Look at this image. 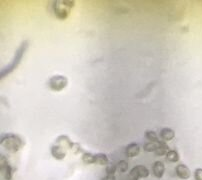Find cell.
Masks as SVG:
<instances>
[{"mask_svg":"<svg viewBox=\"0 0 202 180\" xmlns=\"http://www.w3.org/2000/svg\"><path fill=\"white\" fill-rule=\"evenodd\" d=\"M160 136L163 140L170 141L175 137V132L170 128H162L161 131H160Z\"/></svg>","mask_w":202,"mask_h":180,"instance_id":"8fae6325","label":"cell"},{"mask_svg":"<svg viewBox=\"0 0 202 180\" xmlns=\"http://www.w3.org/2000/svg\"><path fill=\"white\" fill-rule=\"evenodd\" d=\"M73 143L74 142H72V141L69 139V137L66 136V135H60L56 139V144L61 147H63L64 149H71Z\"/></svg>","mask_w":202,"mask_h":180,"instance_id":"30bf717a","label":"cell"},{"mask_svg":"<svg viewBox=\"0 0 202 180\" xmlns=\"http://www.w3.org/2000/svg\"><path fill=\"white\" fill-rule=\"evenodd\" d=\"M145 137L150 141V142H159L158 135L156 134L155 131H152V130L146 131V132H145Z\"/></svg>","mask_w":202,"mask_h":180,"instance_id":"2e32d148","label":"cell"},{"mask_svg":"<svg viewBox=\"0 0 202 180\" xmlns=\"http://www.w3.org/2000/svg\"><path fill=\"white\" fill-rule=\"evenodd\" d=\"M194 179L202 180V168H197L194 171Z\"/></svg>","mask_w":202,"mask_h":180,"instance_id":"603a6c76","label":"cell"},{"mask_svg":"<svg viewBox=\"0 0 202 180\" xmlns=\"http://www.w3.org/2000/svg\"><path fill=\"white\" fill-rule=\"evenodd\" d=\"M136 167H137L140 178H146L149 176V170L145 167L144 165H137Z\"/></svg>","mask_w":202,"mask_h":180,"instance_id":"ac0fdd59","label":"cell"},{"mask_svg":"<svg viewBox=\"0 0 202 180\" xmlns=\"http://www.w3.org/2000/svg\"><path fill=\"white\" fill-rule=\"evenodd\" d=\"M116 170H117V167H116V165L109 164L108 166H106L105 172H106V174H107V175H114Z\"/></svg>","mask_w":202,"mask_h":180,"instance_id":"44dd1931","label":"cell"},{"mask_svg":"<svg viewBox=\"0 0 202 180\" xmlns=\"http://www.w3.org/2000/svg\"><path fill=\"white\" fill-rule=\"evenodd\" d=\"M50 152H51V155L55 159H57V160H62V159H64L65 156H66V151H65V149L57 144H54L51 146Z\"/></svg>","mask_w":202,"mask_h":180,"instance_id":"52a82bcc","label":"cell"},{"mask_svg":"<svg viewBox=\"0 0 202 180\" xmlns=\"http://www.w3.org/2000/svg\"><path fill=\"white\" fill-rule=\"evenodd\" d=\"M70 150H72L73 153L78 154V153H80V152L82 151V148L80 147V145L78 144V143H73L72 147H71V149H70Z\"/></svg>","mask_w":202,"mask_h":180,"instance_id":"7402d4cb","label":"cell"},{"mask_svg":"<svg viewBox=\"0 0 202 180\" xmlns=\"http://www.w3.org/2000/svg\"><path fill=\"white\" fill-rule=\"evenodd\" d=\"M95 158V163L98 165H107L108 164V157L107 155L104 153H98L94 155Z\"/></svg>","mask_w":202,"mask_h":180,"instance_id":"4fadbf2b","label":"cell"},{"mask_svg":"<svg viewBox=\"0 0 202 180\" xmlns=\"http://www.w3.org/2000/svg\"><path fill=\"white\" fill-rule=\"evenodd\" d=\"M169 151H170V149H169L168 145H167L165 142H161V141H160L158 147H157V149L155 150V154L157 155V156H163V155H166Z\"/></svg>","mask_w":202,"mask_h":180,"instance_id":"7c38bea8","label":"cell"},{"mask_svg":"<svg viewBox=\"0 0 202 180\" xmlns=\"http://www.w3.org/2000/svg\"><path fill=\"white\" fill-rule=\"evenodd\" d=\"M27 48H28V41L24 40L23 42L20 44V46L17 48V50L15 51V54L13 56L12 60L10 61V63L5 66L4 68L1 69V72H0V78H4L6 77L9 73H11L15 70V69L18 67V65L21 62L23 56H24V53L26 52Z\"/></svg>","mask_w":202,"mask_h":180,"instance_id":"6da1fadb","label":"cell"},{"mask_svg":"<svg viewBox=\"0 0 202 180\" xmlns=\"http://www.w3.org/2000/svg\"><path fill=\"white\" fill-rule=\"evenodd\" d=\"M82 161H83V163L85 164H94L95 163V158H94V155L89 153V152H85L82 155Z\"/></svg>","mask_w":202,"mask_h":180,"instance_id":"9a60e30c","label":"cell"},{"mask_svg":"<svg viewBox=\"0 0 202 180\" xmlns=\"http://www.w3.org/2000/svg\"><path fill=\"white\" fill-rule=\"evenodd\" d=\"M116 167H117V170L119 172L124 173L128 170V163H127V161H125V160H120L117 164H116Z\"/></svg>","mask_w":202,"mask_h":180,"instance_id":"d6986e66","label":"cell"},{"mask_svg":"<svg viewBox=\"0 0 202 180\" xmlns=\"http://www.w3.org/2000/svg\"><path fill=\"white\" fill-rule=\"evenodd\" d=\"M101 180H116L115 175H105Z\"/></svg>","mask_w":202,"mask_h":180,"instance_id":"cb8c5ba5","label":"cell"},{"mask_svg":"<svg viewBox=\"0 0 202 180\" xmlns=\"http://www.w3.org/2000/svg\"><path fill=\"white\" fill-rule=\"evenodd\" d=\"M140 152V147L137 143H130L125 148V155L129 158L137 156Z\"/></svg>","mask_w":202,"mask_h":180,"instance_id":"9c48e42d","label":"cell"},{"mask_svg":"<svg viewBox=\"0 0 202 180\" xmlns=\"http://www.w3.org/2000/svg\"><path fill=\"white\" fill-rule=\"evenodd\" d=\"M166 159L169 162H172V163H175L178 160H179V154L176 150H170L168 153L166 154Z\"/></svg>","mask_w":202,"mask_h":180,"instance_id":"5bb4252c","label":"cell"},{"mask_svg":"<svg viewBox=\"0 0 202 180\" xmlns=\"http://www.w3.org/2000/svg\"><path fill=\"white\" fill-rule=\"evenodd\" d=\"M0 143L6 150L12 153L19 151L21 148L24 146V141L22 138L16 134L13 133H5L1 135Z\"/></svg>","mask_w":202,"mask_h":180,"instance_id":"7a4b0ae2","label":"cell"},{"mask_svg":"<svg viewBox=\"0 0 202 180\" xmlns=\"http://www.w3.org/2000/svg\"><path fill=\"white\" fill-rule=\"evenodd\" d=\"M75 2L72 0H55L52 2V10L56 18L60 20L66 19L70 14L71 9L74 7Z\"/></svg>","mask_w":202,"mask_h":180,"instance_id":"3957f363","label":"cell"},{"mask_svg":"<svg viewBox=\"0 0 202 180\" xmlns=\"http://www.w3.org/2000/svg\"><path fill=\"white\" fill-rule=\"evenodd\" d=\"M68 84V79L63 75H54L49 78L48 86L53 91H61Z\"/></svg>","mask_w":202,"mask_h":180,"instance_id":"277c9868","label":"cell"},{"mask_svg":"<svg viewBox=\"0 0 202 180\" xmlns=\"http://www.w3.org/2000/svg\"><path fill=\"white\" fill-rule=\"evenodd\" d=\"M1 174L3 175V179L4 180H12V167L11 165L8 164L6 157L3 156V155H1Z\"/></svg>","mask_w":202,"mask_h":180,"instance_id":"5b68a950","label":"cell"},{"mask_svg":"<svg viewBox=\"0 0 202 180\" xmlns=\"http://www.w3.org/2000/svg\"><path fill=\"white\" fill-rule=\"evenodd\" d=\"M175 172L177 176L181 179L183 180H186V179H189L190 176H191V171L190 169L187 167L186 165L184 164H178L176 167H175Z\"/></svg>","mask_w":202,"mask_h":180,"instance_id":"8992f818","label":"cell"},{"mask_svg":"<svg viewBox=\"0 0 202 180\" xmlns=\"http://www.w3.org/2000/svg\"><path fill=\"white\" fill-rule=\"evenodd\" d=\"M152 172L156 178H162L164 172H165V165L163 162L160 160L154 162L152 165Z\"/></svg>","mask_w":202,"mask_h":180,"instance_id":"ba28073f","label":"cell"},{"mask_svg":"<svg viewBox=\"0 0 202 180\" xmlns=\"http://www.w3.org/2000/svg\"><path fill=\"white\" fill-rule=\"evenodd\" d=\"M139 179H140V176H139V173H138V170H137V167L134 166V167H133L129 172L128 180H139Z\"/></svg>","mask_w":202,"mask_h":180,"instance_id":"ffe728a7","label":"cell"},{"mask_svg":"<svg viewBox=\"0 0 202 180\" xmlns=\"http://www.w3.org/2000/svg\"><path fill=\"white\" fill-rule=\"evenodd\" d=\"M159 142H147L143 145V148L147 152H155V150L157 149V147L159 145Z\"/></svg>","mask_w":202,"mask_h":180,"instance_id":"e0dca14e","label":"cell"}]
</instances>
